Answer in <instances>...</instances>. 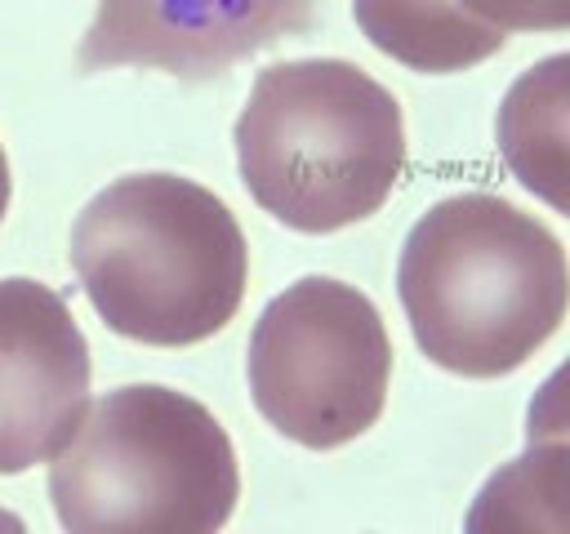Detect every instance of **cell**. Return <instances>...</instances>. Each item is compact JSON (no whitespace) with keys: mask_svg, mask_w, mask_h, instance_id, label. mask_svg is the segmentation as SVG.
Listing matches in <instances>:
<instances>
[{"mask_svg":"<svg viewBox=\"0 0 570 534\" xmlns=\"http://www.w3.org/2000/svg\"><path fill=\"white\" fill-rule=\"evenodd\" d=\"M396 294L432 365L463 378H499L561 329L570 263L561 240L512 200L459 191L410 227Z\"/></svg>","mask_w":570,"mask_h":534,"instance_id":"obj_1","label":"cell"},{"mask_svg":"<svg viewBox=\"0 0 570 534\" xmlns=\"http://www.w3.org/2000/svg\"><path fill=\"white\" fill-rule=\"evenodd\" d=\"M71 267L107 329L147 347H187L236 316L249 249L209 187L129 174L76 214Z\"/></svg>","mask_w":570,"mask_h":534,"instance_id":"obj_2","label":"cell"},{"mask_svg":"<svg viewBox=\"0 0 570 534\" xmlns=\"http://www.w3.org/2000/svg\"><path fill=\"white\" fill-rule=\"evenodd\" d=\"M245 191L294 231H338L383 209L405 169L392 89L343 58L272 62L236 120Z\"/></svg>","mask_w":570,"mask_h":534,"instance_id":"obj_3","label":"cell"},{"mask_svg":"<svg viewBox=\"0 0 570 534\" xmlns=\"http://www.w3.org/2000/svg\"><path fill=\"white\" fill-rule=\"evenodd\" d=\"M49 498L71 534H214L240 498V467L200 400L129 383L98 396L53 454Z\"/></svg>","mask_w":570,"mask_h":534,"instance_id":"obj_4","label":"cell"},{"mask_svg":"<svg viewBox=\"0 0 570 534\" xmlns=\"http://www.w3.org/2000/svg\"><path fill=\"white\" fill-rule=\"evenodd\" d=\"M392 338L379 307L334 276L285 285L249 334V396L258 414L307 449H338L383 414Z\"/></svg>","mask_w":570,"mask_h":534,"instance_id":"obj_5","label":"cell"},{"mask_svg":"<svg viewBox=\"0 0 570 534\" xmlns=\"http://www.w3.org/2000/svg\"><path fill=\"white\" fill-rule=\"evenodd\" d=\"M89 414V343L67 298L0 280V476L53 458Z\"/></svg>","mask_w":570,"mask_h":534,"instance_id":"obj_6","label":"cell"},{"mask_svg":"<svg viewBox=\"0 0 570 534\" xmlns=\"http://www.w3.org/2000/svg\"><path fill=\"white\" fill-rule=\"evenodd\" d=\"M312 22L316 0H98L76 58L80 71L151 67L214 80Z\"/></svg>","mask_w":570,"mask_h":534,"instance_id":"obj_7","label":"cell"},{"mask_svg":"<svg viewBox=\"0 0 570 534\" xmlns=\"http://www.w3.org/2000/svg\"><path fill=\"white\" fill-rule=\"evenodd\" d=\"M494 142L512 178L570 218V53L539 58L508 85Z\"/></svg>","mask_w":570,"mask_h":534,"instance_id":"obj_8","label":"cell"},{"mask_svg":"<svg viewBox=\"0 0 570 534\" xmlns=\"http://www.w3.org/2000/svg\"><path fill=\"white\" fill-rule=\"evenodd\" d=\"M361 36L410 71L450 76L503 49L508 31L481 22L459 0H352Z\"/></svg>","mask_w":570,"mask_h":534,"instance_id":"obj_9","label":"cell"},{"mask_svg":"<svg viewBox=\"0 0 570 534\" xmlns=\"http://www.w3.org/2000/svg\"><path fill=\"white\" fill-rule=\"evenodd\" d=\"M472 534L490 530H548L570 534V441H530V449L503 463L463 521Z\"/></svg>","mask_w":570,"mask_h":534,"instance_id":"obj_10","label":"cell"},{"mask_svg":"<svg viewBox=\"0 0 570 534\" xmlns=\"http://www.w3.org/2000/svg\"><path fill=\"white\" fill-rule=\"evenodd\" d=\"M499 31H570V0H459Z\"/></svg>","mask_w":570,"mask_h":534,"instance_id":"obj_11","label":"cell"},{"mask_svg":"<svg viewBox=\"0 0 570 534\" xmlns=\"http://www.w3.org/2000/svg\"><path fill=\"white\" fill-rule=\"evenodd\" d=\"M525 436L530 441H570V356L530 396Z\"/></svg>","mask_w":570,"mask_h":534,"instance_id":"obj_12","label":"cell"},{"mask_svg":"<svg viewBox=\"0 0 570 534\" xmlns=\"http://www.w3.org/2000/svg\"><path fill=\"white\" fill-rule=\"evenodd\" d=\"M9 191H13V182H9V160H4V147H0V222L9 214Z\"/></svg>","mask_w":570,"mask_h":534,"instance_id":"obj_13","label":"cell"}]
</instances>
